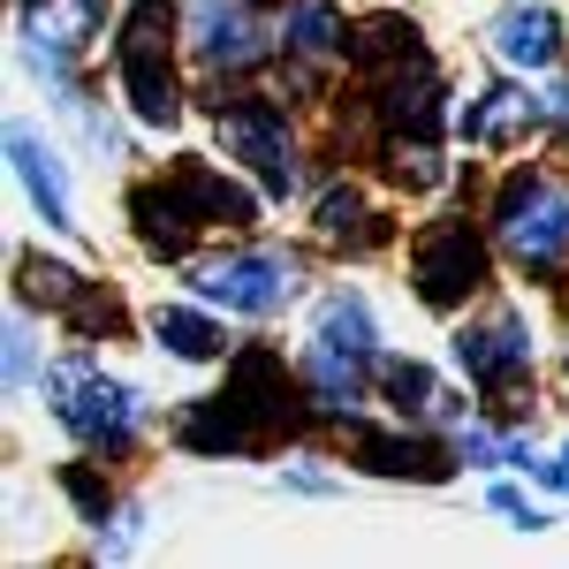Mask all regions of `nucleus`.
I'll use <instances>...</instances> for the list:
<instances>
[{
    "instance_id": "obj_20",
    "label": "nucleus",
    "mask_w": 569,
    "mask_h": 569,
    "mask_svg": "<svg viewBox=\"0 0 569 569\" xmlns=\"http://www.w3.org/2000/svg\"><path fill=\"white\" fill-rule=\"evenodd\" d=\"M99 16H107V0H39V8H31V39H39L46 69H61V61L91 39Z\"/></svg>"
},
{
    "instance_id": "obj_28",
    "label": "nucleus",
    "mask_w": 569,
    "mask_h": 569,
    "mask_svg": "<svg viewBox=\"0 0 569 569\" xmlns=\"http://www.w3.org/2000/svg\"><path fill=\"white\" fill-rule=\"evenodd\" d=\"M486 509H501L517 531H539V525H547V509H539V501H525L517 486H493V493H486Z\"/></svg>"
},
{
    "instance_id": "obj_15",
    "label": "nucleus",
    "mask_w": 569,
    "mask_h": 569,
    "mask_svg": "<svg viewBox=\"0 0 569 569\" xmlns=\"http://www.w3.org/2000/svg\"><path fill=\"white\" fill-rule=\"evenodd\" d=\"M168 182L190 198V213L206 220V228H251V220H259V198H251L243 182H228L213 160H176Z\"/></svg>"
},
{
    "instance_id": "obj_24",
    "label": "nucleus",
    "mask_w": 569,
    "mask_h": 569,
    "mask_svg": "<svg viewBox=\"0 0 569 569\" xmlns=\"http://www.w3.org/2000/svg\"><path fill=\"white\" fill-rule=\"evenodd\" d=\"M77 289H84V273H77V266L31 259V251L16 259V297H23V305H53V311H69V297H77Z\"/></svg>"
},
{
    "instance_id": "obj_33",
    "label": "nucleus",
    "mask_w": 569,
    "mask_h": 569,
    "mask_svg": "<svg viewBox=\"0 0 569 569\" xmlns=\"http://www.w3.org/2000/svg\"><path fill=\"white\" fill-rule=\"evenodd\" d=\"M23 8H39V0H23Z\"/></svg>"
},
{
    "instance_id": "obj_25",
    "label": "nucleus",
    "mask_w": 569,
    "mask_h": 569,
    "mask_svg": "<svg viewBox=\"0 0 569 569\" xmlns=\"http://www.w3.org/2000/svg\"><path fill=\"white\" fill-rule=\"evenodd\" d=\"M61 319H69L84 342H114V335H122V297H114V289H99V281H84V289L69 297Z\"/></svg>"
},
{
    "instance_id": "obj_32",
    "label": "nucleus",
    "mask_w": 569,
    "mask_h": 569,
    "mask_svg": "<svg viewBox=\"0 0 569 569\" xmlns=\"http://www.w3.org/2000/svg\"><path fill=\"white\" fill-rule=\"evenodd\" d=\"M251 8H289V0H251Z\"/></svg>"
},
{
    "instance_id": "obj_17",
    "label": "nucleus",
    "mask_w": 569,
    "mask_h": 569,
    "mask_svg": "<svg viewBox=\"0 0 569 569\" xmlns=\"http://www.w3.org/2000/svg\"><path fill=\"white\" fill-rule=\"evenodd\" d=\"M342 53H350V69H365V77H395L410 61H426V31L410 16H365Z\"/></svg>"
},
{
    "instance_id": "obj_18",
    "label": "nucleus",
    "mask_w": 569,
    "mask_h": 569,
    "mask_svg": "<svg viewBox=\"0 0 569 569\" xmlns=\"http://www.w3.org/2000/svg\"><path fill=\"white\" fill-rule=\"evenodd\" d=\"M8 160H16V176H23V190H31V206L46 213V228H77V213H69V176H61V160L46 152L39 137L23 130H8Z\"/></svg>"
},
{
    "instance_id": "obj_29",
    "label": "nucleus",
    "mask_w": 569,
    "mask_h": 569,
    "mask_svg": "<svg viewBox=\"0 0 569 569\" xmlns=\"http://www.w3.org/2000/svg\"><path fill=\"white\" fill-rule=\"evenodd\" d=\"M23 372H31V335L16 327V335H8V380H23Z\"/></svg>"
},
{
    "instance_id": "obj_7",
    "label": "nucleus",
    "mask_w": 569,
    "mask_h": 569,
    "mask_svg": "<svg viewBox=\"0 0 569 569\" xmlns=\"http://www.w3.org/2000/svg\"><path fill=\"white\" fill-rule=\"evenodd\" d=\"M297 289H305V273L289 251H236V259H220L198 273V297L206 305H228L243 311V319H273V311L297 305Z\"/></svg>"
},
{
    "instance_id": "obj_2",
    "label": "nucleus",
    "mask_w": 569,
    "mask_h": 569,
    "mask_svg": "<svg viewBox=\"0 0 569 569\" xmlns=\"http://www.w3.org/2000/svg\"><path fill=\"white\" fill-rule=\"evenodd\" d=\"M493 236L525 273H555V259L569 251V190L517 168L501 182V198H493Z\"/></svg>"
},
{
    "instance_id": "obj_21",
    "label": "nucleus",
    "mask_w": 569,
    "mask_h": 569,
    "mask_svg": "<svg viewBox=\"0 0 569 569\" xmlns=\"http://www.w3.org/2000/svg\"><path fill=\"white\" fill-rule=\"evenodd\" d=\"M152 335H160V350L182 357V365L220 357V327L206 319V311H190V305H160V311H152Z\"/></svg>"
},
{
    "instance_id": "obj_22",
    "label": "nucleus",
    "mask_w": 569,
    "mask_h": 569,
    "mask_svg": "<svg viewBox=\"0 0 569 569\" xmlns=\"http://www.w3.org/2000/svg\"><path fill=\"white\" fill-rule=\"evenodd\" d=\"M380 395H388L402 418H426V410H440V402H448L418 357H388V365H380Z\"/></svg>"
},
{
    "instance_id": "obj_14",
    "label": "nucleus",
    "mask_w": 569,
    "mask_h": 569,
    "mask_svg": "<svg viewBox=\"0 0 569 569\" xmlns=\"http://www.w3.org/2000/svg\"><path fill=\"white\" fill-rule=\"evenodd\" d=\"M547 122V99H531L525 84H486L463 114H456V130L471 137V144H517L525 130Z\"/></svg>"
},
{
    "instance_id": "obj_11",
    "label": "nucleus",
    "mask_w": 569,
    "mask_h": 569,
    "mask_svg": "<svg viewBox=\"0 0 569 569\" xmlns=\"http://www.w3.org/2000/svg\"><path fill=\"white\" fill-rule=\"evenodd\" d=\"M380 122L388 137H410V144H433L440 122H448V107H440V77L433 61H410V69H395L380 77Z\"/></svg>"
},
{
    "instance_id": "obj_5",
    "label": "nucleus",
    "mask_w": 569,
    "mask_h": 569,
    "mask_svg": "<svg viewBox=\"0 0 569 569\" xmlns=\"http://www.w3.org/2000/svg\"><path fill=\"white\" fill-rule=\"evenodd\" d=\"M220 402L243 418L251 448L305 426V395H297V372H289V365H281L273 350H266V342H251V350L228 365V388H220Z\"/></svg>"
},
{
    "instance_id": "obj_9",
    "label": "nucleus",
    "mask_w": 569,
    "mask_h": 569,
    "mask_svg": "<svg viewBox=\"0 0 569 569\" xmlns=\"http://www.w3.org/2000/svg\"><path fill=\"white\" fill-rule=\"evenodd\" d=\"M350 456L372 471V479H418V486H448L456 479V456L463 448H440L426 433H350Z\"/></svg>"
},
{
    "instance_id": "obj_8",
    "label": "nucleus",
    "mask_w": 569,
    "mask_h": 569,
    "mask_svg": "<svg viewBox=\"0 0 569 569\" xmlns=\"http://www.w3.org/2000/svg\"><path fill=\"white\" fill-rule=\"evenodd\" d=\"M456 357H463V372H471L486 395H509L531 372V335H525L517 311H493V319H479V327L456 335Z\"/></svg>"
},
{
    "instance_id": "obj_27",
    "label": "nucleus",
    "mask_w": 569,
    "mask_h": 569,
    "mask_svg": "<svg viewBox=\"0 0 569 569\" xmlns=\"http://www.w3.org/2000/svg\"><path fill=\"white\" fill-rule=\"evenodd\" d=\"M61 493L84 509V525H107V509H114V493H107V479L91 463H61Z\"/></svg>"
},
{
    "instance_id": "obj_26",
    "label": "nucleus",
    "mask_w": 569,
    "mask_h": 569,
    "mask_svg": "<svg viewBox=\"0 0 569 569\" xmlns=\"http://www.w3.org/2000/svg\"><path fill=\"white\" fill-rule=\"evenodd\" d=\"M388 182H402V190H433V182H440L433 144H410V137H388Z\"/></svg>"
},
{
    "instance_id": "obj_16",
    "label": "nucleus",
    "mask_w": 569,
    "mask_h": 569,
    "mask_svg": "<svg viewBox=\"0 0 569 569\" xmlns=\"http://www.w3.org/2000/svg\"><path fill=\"white\" fill-rule=\"evenodd\" d=\"M493 53L509 61V69H555V53H562V23H555V8H531V0H517V8H501L493 16Z\"/></svg>"
},
{
    "instance_id": "obj_12",
    "label": "nucleus",
    "mask_w": 569,
    "mask_h": 569,
    "mask_svg": "<svg viewBox=\"0 0 569 569\" xmlns=\"http://www.w3.org/2000/svg\"><path fill=\"white\" fill-rule=\"evenodd\" d=\"M243 8H251V0H236V8H228V0H198V8L182 16V23L198 31L190 46H198L213 69H259L266 61V39H259V23H251Z\"/></svg>"
},
{
    "instance_id": "obj_23",
    "label": "nucleus",
    "mask_w": 569,
    "mask_h": 569,
    "mask_svg": "<svg viewBox=\"0 0 569 569\" xmlns=\"http://www.w3.org/2000/svg\"><path fill=\"white\" fill-rule=\"evenodd\" d=\"M281 46H289L297 61H327L335 46H350V31L335 23V8H327V0H305V8L289 16V31H281Z\"/></svg>"
},
{
    "instance_id": "obj_30",
    "label": "nucleus",
    "mask_w": 569,
    "mask_h": 569,
    "mask_svg": "<svg viewBox=\"0 0 569 569\" xmlns=\"http://www.w3.org/2000/svg\"><path fill=\"white\" fill-rule=\"evenodd\" d=\"M547 130H562V137H569V84L547 91Z\"/></svg>"
},
{
    "instance_id": "obj_10",
    "label": "nucleus",
    "mask_w": 569,
    "mask_h": 569,
    "mask_svg": "<svg viewBox=\"0 0 569 569\" xmlns=\"http://www.w3.org/2000/svg\"><path fill=\"white\" fill-rule=\"evenodd\" d=\"M130 220H137V243L152 251V259H190L198 251V236H206V220L190 213V198H182L176 182H137L130 190Z\"/></svg>"
},
{
    "instance_id": "obj_4",
    "label": "nucleus",
    "mask_w": 569,
    "mask_h": 569,
    "mask_svg": "<svg viewBox=\"0 0 569 569\" xmlns=\"http://www.w3.org/2000/svg\"><path fill=\"white\" fill-rule=\"evenodd\" d=\"M410 281L433 311H463L493 281V251L471 220H426L418 243H410Z\"/></svg>"
},
{
    "instance_id": "obj_19",
    "label": "nucleus",
    "mask_w": 569,
    "mask_h": 569,
    "mask_svg": "<svg viewBox=\"0 0 569 569\" xmlns=\"http://www.w3.org/2000/svg\"><path fill=\"white\" fill-rule=\"evenodd\" d=\"M311 350H327V357H350V365H372V357H380V335H372V305H365L357 289H335V297L319 305V327H311Z\"/></svg>"
},
{
    "instance_id": "obj_1",
    "label": "nucleus",
    "mask_w": 569,
    "mask_h": 569,
    "mask_svg": "<svg viewBox=\"0 0 569 569\" xmlns=\"http://www.w3.org/2000/svg\"><path fill=\"white\" fill-rule=\"evenodd\" d=\"M176 8L168 0H130V16H122V39H114V61H122V91H130L137 122H152V130H176L182 122V77L176 61H168V46H176Z\"/></svg>"
},
{
    "instance_id": "obj_31",
    "label": "nucleus",
    "mask_w": 569,
    "mask_h": 569,
    "mask_svg": "<svg viewBox=\"0 0 569 569\" xmlns=\"http://www.w3.org/2000/svg\"><path fill=\"white\" fill-rule=\"evenodd\" d=\"M539 479H547V486H562V493H569V448L555 456V463H539Z\"/></svg>"
},
{
    "instance_id": "obj_3",
    "label": "nucleus",
    "mask_w": 569,
    "mask_h": 569,
    "mask_svg": "<svg viewBox=\"0 0 569 569\" xmlns=\"http://www.w3.org/2000/svg\"><path fill=\"white\" fill-rule=\"evenodd\" d=\"M46 402H53V418L84 440V448L122 456L137 440V395L122 388V380H107V372H91V357L53 365V372H46Z\"/></svg>"
},
{
    "instance_id": "obj_6",
    "label": "nucleus",
    "mask_w": 569,
    "mask_h": 569,
    "mask_svg": "<svg viewBox=\"0 0 569 569\" xmlns=\"http://www.w3.org/2000/svg\"><path fill=\"white\" fill-rule=\"evenodd\" d=\"M213 114H220V144L266 182V198H289L297 190V144H289V122L273 114V99H228V91H213Z\"/></svg>"
},
{
    "instance_id": "obj_13",
    "label": "nucleus",
    "mask_w": 569,
    "mask_h": 569,
    "mask_svg": "<svg viewBox=\"0 0 569 569\" xmlns=\"http://www.w3.org/2000/svg\"><path fill=\"white\" fill-rule=\"evenodd\" d=\"M311 228H319V243H335V251H357V259H365V251H380V243L395 236V220L380 213V206H372L357 182H335V190L319 198Z\"/></svg>"
}]
</instances>
